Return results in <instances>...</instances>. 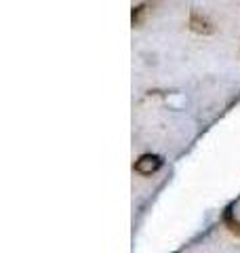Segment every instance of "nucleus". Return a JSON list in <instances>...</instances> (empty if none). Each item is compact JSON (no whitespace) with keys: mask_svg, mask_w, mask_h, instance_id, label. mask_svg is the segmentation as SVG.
<instances>
[{"mask_svg":"<svg viewBox=\"0 0 240 253\" xmlns=\"http://www.w3.org/2000/svg\"><path fill=\"white\" fill-rule=\"evenodd\" d=\"M221 219H223V224H226V228H228L232 234L240 236V219L234 215V211H232V205H230L226 211H223V217Z\"/></svg>","mask_w":240,"mask_h":253,"instance_id":"obj_3","label":"nucleus"},{"mask_svg":"<svg viewBox=\"0 0 240 253\" xmlns=\"http://www.w3.org/2000/svg\"><path fill=\"white\" fill-rule=\"evenodd\" d=\"M146 9H148V4H137V6H133V26H139V23H141Z\"/></svg>","mask_w":240,"mask_h":253,"instance_id":"obj_4","label":"nucleus"},{"mask_svg":"<svg viewBox=\"0 0 240 253\" xmlns=\"http://www.w3.org/2000/svg\"><path fill=\"white\" fill-rule=\"evenodd\" d=\"M190 30L192 32H196V34H213L215 28H213V23L204 17V15H200L198 11H192L190 13Z\"/></svg>","mask_w":240,"mask_h":253,"instance_id":"obj_2","label":"nucleus"},{"mask_svg":"<svg viewBox=\"0 0 240 253\" xmlns=\"http://www.w3.org/2000/svg\"><path fill=\"white\" fill-rule=\"evenodd\" d=\"M162 165H164L162 156H158V154H141L137 161H135V171L141 173V175H152V173H156Z\"/></svg>","mask_w":240,"mask_h":253,"instance_id":"obj_1","label":"nucleus"}]
</instances>
